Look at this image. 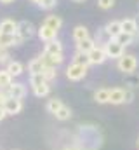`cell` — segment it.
<instances>
[{
  "mask_svg": "<svg viewBox=\"0 0 139 150\" xmlns=\"http://www.w3.org/2000/svg\"><path fill=\"white\" fill-rule=\"evenodd\" d=\"M117 68H118L120 72H124L125 75L136 72V68H138V59H136V56H134V54H124L122 58L117 59Z\"/></svg>",
  "mask_w": 139,
  "mask_h": 150,
  "instance_id": "6da1fadb",
  "label": "cell"
},
{
  "mask_svg": "<svg viewBox=\"0 0 139 150\" xmlns=\"http://www.w3.org/2000/svg\"><path fill=\"white\" fill-rule=\"evenodd\" d=\"M103 47H104V52H106V58H111V59H118V58H122L125 54V47L120 45L115 38L108 40Z\"/></svg>",
  "mask_w": 139,
  "mask_h": 150,
  "instance_id": "7a4b0ae2",
  "label": "cell"
},
{
  "mask_svg": "<svg viewBox=\"0 0 139 150\" xmlns=\"http://www.w3.org/2000/svg\"><path fill=\"white\" fill-rule=\"evenodd\" d=\"M35 33H37V28L33 26V23H30V21H19V23H18V32H16V35L21 38V42H26V40L33 38Z\"/></svg>",
  "mask_w": 139,
  "mask_h": 150,
  "instance_id": "3957f363",
  "label": "cell"
},
{
  "mask_svg": "<svg viewBox=\"0 0 139 150\" xmlns=\"http://www.w3.org/2000/svg\"><path fill=\"white\" fill-rule=\"evenodd\" d=\"M85 75H87V68L82 67V65H75V63H71L68 68H66V77H68L70 80H73V82L82 80Z\"/></svg>",
  "mask_w": 139,
  "mask_h": 150,
  "instance_id": "277c9868",
  "label": "cell"
},
{
  "mask_svg": "<svg viewBox=\"0 0 139 150\" xmlns=\"http://www.w3.org/2000/svg\"><path fill=\"white\" fill-rule=\"evenodd\" d=\"M2 107H4V110H5L7 115H16V113H19L21 110H23V101L9 96V98L4 101V105H2Z\"/></svg>",
  "mask_w": 139,
  "mask_h": 150,
  "instance_id": "5b68a950",
  "label": "cell"
},
{
  "mask_svg": "<svg viewBox=\"0 0 139 150\" xmlns=\"http://www.w3.org/2000/svg\"><path fill=\"white\" fill-rule=\"evenodd\" d=\"M87 56H89V63H91V65H103L104 61L108 59L103 45H96V47H94Z\"/></svg>",
  "mask_w": 139,
  "mask_h": 150,
  "instance_id": "8992f818",
  "label": "cell"
},
{
  "mask_svg": "<svg viewBox=\"0 0 139 150\" xmlns=\"http://www.w3.org/2000/svg\"><path fill=\"white\" fill-rule=\"evenodd\" d=\"M7 94H9L11 98L23 100V98L26 96V87H25V84H21V82H12L11 87L7 89Z\"/></svg>",
  "mask_w": 139,
  "mask_h": 150,
  "instance_id": "52a82bcc",
  "label": "cell"
},
{
  "mask_svg": "<svg viewBox=\"0 0 139 150\" xmlns=\"http://www.w3.org/2000/svg\"><path fill=\"white\" fill-rule=\"evenodd\" d=\"M37 35L40 40H44L45 44L47 42H51V40H56L58 38V32L56 30H52V28H49V26H45V25H42L38 30H37Z\"/></svg>",
  "mask_w": 139,
  "mask_h": 150,
  "instance_id": "ba28073f",
  "label": "cell"
},
{
  "mask_svg": "<svg viewBox=\"0 0 139 150\" xmlns=\"http://www.w3.org/2000/svg\"><path fill=\"white\" fill-rule=\"evenodd\" d=\"M19 44H23V42H21V38L18 37V35H9V33L0 32V47L7 49L11 45H19Z\"/></svg>",
  "mask_w": 139,
  "mask_h": 150,
  "instance_id": "9c48e42d",
  "label": "cell"
},
{
  "mask_svg": "<svg viewBox=\"0 0 139 150\" xmlns=\"http://www.w3.org/2000/svg\"><path fill=\"white\" fill-rule=\"evenodd\" d=\"M40 59H42V63H44V67H58V65H61L63 63V54H52V56H49V54H44L42 52V56H40Z\"/></svg>",
  "mask_w": 139,
  "mask_h": 150,
  "instance_id": "30bf717a",
  "label": "cell"
},
{
  "mask_svg": "<svg viewBox=\"0 0 139 150\" xmlns=\"http://www.w3.org/2000/svg\"><path fill=\"white\" fill-rule=\"evenodd\" d=\"M110 103H113V105L125 103V89H122V87L110 89Z\"/></svg>",
  "mask_w": 139,
  "mask_h": 150,
  "instance_id": "8fae6325",
  "label": "cell"
},
{
  "mask_svg": "<svg viewBox=\"0 0 139 150\" xmlns=\"http://www.w3.org/2000/svg\"><path fill=\"white\" fill-rule=\"evenodd\" d=\"M44 54H49V56H52V54H63V44H61V40H51V42H47L45 44V49H44Z\"/></svg>",
  "mask_w": 139,
  "mask_h": 150,
  "instance_id": "7c38bea8",
  "label": "cell"
},
{
  "mask_svg": "<svg viewBox=\"0 0 139 150\" xmlns=\"http://www.w3.org/2000/svg\"><path fill=\"white\" fill-rule=\"evenodd\" d=\"M120 26H122V32H124V33H129V35H134V37H138L134 18H125V19H122V21H120Z\"/></svg>",
  "mask_w": 139,
  "mask_h": 150,
  "instance_id": "4fadbf2b",
  "label": "cell"
},
{
  "mask_svg": "<svg viewBox=\"0 0 139 150\" xmlns=\"http://www.w3.org/2000/svg\"><path fill=\"white\" fill-rule=\"evenodd\" d=\"M0 32H4V33H9V35H16V32H18V23L14 21V19H4V21H0Z\"/></svg>",
  "mask_w": 139,
  "mask_h": 150,
  "instance_id": "5bb4252c",
  "label": "cell"
},
{
  "mask_svg": "<svg viewBox=\"0 0 139 150\" xmlns=\"http://www.w3.org/2000/svg\"><path fill=\"white\" fill-rule=\"evenodd\" d=\"M94 47H96V40L89 37V38H85V40H82V42H78V44H77V52L89 54Z\"/></svg>",
  "mask_w": 139,
  "mask_h": 150,
  "instance_id": "9a60e30c",
  "label": "cell"
},
{
  "mask_svg": "<svg viewBox=\"0 0 139 150\" xmlns=\"http://www.w3.org/2000/svg\"><path fill=\"white\" fill-rule=\"evenodd\" d=\"M106 33L110 35V38H117L122 33V26H120V21H110L106 26H104Z\"/></svg>",
  "mask_w": 139,
  "mask_h": 150,
  "instance_id": "2e32d148",
  "label": "cell"
},
{
  "mask_svg": "<svg viewBox=\"0 0 139 150\" xmlns=\"http://www.w3.org/2000/svg\"><path fill=\"white\" fill-rule=\"evenodd\" d=\"M89 30L84 26V25H78V26H75L73 28V40L78 44V42H82V40H85V38H89Z\"/></svg>",
  "mask_w": 139,
  "mask_h": 150,
  "instance_id": "e0dca14e",
  "label": "cell"
},
{
  "mask_svg": "<svg viewBox=\"0 0 139 150\" xmlns=\"http://www.w3.org/2000/svg\"><path fill=\"white\" fill-rule=\"evenodd\" d=\"M44 25L58 32V30H59V28L63 26V19H61L59 16H54V14H51V16H47V18H45V21H44Z\"/></svg>",
  "mask_w": 139,
  "mask_h": 150,
  "instance_id": "ac0fdd59",
  "label": "cell"
},
{
  "mask_svg": "<svg viewBox=\"0 0 139 150\" xmlns=\"http://www.w3.org/2000/svg\"><path fill=\"white\" fill-rule=\"evenodd\" d=\"M12 79L14 77L9 74L7 70H0V91H7L11 87V84L14 82Z\"/></svg>",
  "mask_w": 139,
  "mask_h": 150,
  "instance_id": "d6986e66",
  "label": "cell"
},
{
  "mask_svg": "<svg viewBox=\"0 0 139 150\" xmlns=\"http://www.w3.org/2000/svg\"><path fill=\"white\" fill-rule=\"evenodd\" d=\"M9 74L12 75V77H18V75L23 74V70H25V67H23V63H19V61H9L7 63V68H5Z\"/></svg>",
  "mask_w": 139,
  "mask_h": 150,
  "instance_id": "ffe728a7",
  "label": "cell"
},
{
  "mask_svg": "<svg viewBox=\"0 0 139 150\" xmlns=\"http://www.w3.org/2000/svg\"><path fill=\"white\" fill-rule=\"evenodd\" d=\"M42 68H44V63H42L40 56H38V58H35V59H32V61L28 63V72H30V75L40 74V72H42Z\"/></svg>",
  "mask_w": 139,
  "mask_h": 150,
  "instance_id": "44dd1931",
  "label": "cell"
},
{
  "mask_svg": "<svg viewBox=\"0 0 139 150\" xmlns=\"http://www.w3.org/2000/svg\"><path fill=\"white\" fill-rule=\"evenodd\" d=\"M94 100L98 101V103H110V89H98L96 93H94Z\"/></svg>",
  "mask_w": 139,
  "mask_h": 150,
  "instance_id": "7402d4cb",
  "label": "cell"
},
{
  "mask_svg": "<svg viewBox=\"0 0 139 150\" xmlns=\"http://www.w3.org/2000/svg\"><path fill=\"white\" fill-rule=\"evenodd\" d=\"M33 93H35V96H38V98L47 96V94L51 93V86H49V82H44V84H40V86L33 87Z\"/></svg>",
  "mask_w": 139,
  "mask_h": 150,
  "instance_id": "603a6c76",
  "label": "cell"
},
{
  "mask_svg": "<svg viewBox=\"0 0 139 150\" xmlns=\"http://www.w3.org/2000/svg\"><path fill=\"white\" fill-rule=\"evenodd\" d=\"M61 107H63V101L58 100V98H52V100L47 101V112L52 113V115H56V112H58Z\"/></svg>",
  "mask_w": 139,
  "mask_h": 150,
  "instance_id": "cb8c5ba5",
  "label": "cell"
},
{
  "mask_svg": "<svg viewBox=\"0 0 139 150\" xmlns=\"http://www.w3.org/2000/svg\"><path fill=\"white\" fill-rule=\"evenodd\" d=\"M136 38H139V37H134V35H129V33H124V32H122L118 37L115 38V40H117L120 45H124V47H125V45H131Z\"/></svg>",
  "mask_w": 139,
  "mask_h": 150,
  "instance_id": "d4e9b609",
  "label": "cell"
},
{
  "mask_svg": "<svg viewBox=\"0 0 139 150\" xmlns=\"http://www.w3.org/2000/svg\"><path fill=\"white\" fill-rule=\"evenodd\" d=\"M73 63L75 65H82V67H89L91 63H89V56L87 54H84V52H75V56H73Z\"/></svg>",
  "mask_w": 139,
  "mask_h": 150,
  "instance_id": "484cf974",
  "label": "cell"
},
{
  "mask_svg": "<svg viewBox=\"0 0 139 150\" xmlns=\"http://www.w3.org/2000/svg\"><path fill=\"white\" fill-rule=\"evenodd\" d=\"M40 74L44 75V79H45L47 82H51V80H54V79H56V74H58V72H56V68H54V67H44Z\"/></svg>",
  "mask_w": 139,
  "mask_h": 150,
  "instance_id": "4316f807",
  "label": "cell"
},
{
  "mask_svg": "<svg viewBox=\"0 0 139 150\" xmlns=\"http://www.w3.org/2000/svg\"><path fill=\"white\" fill-rule=\"evenodd\" d=\"M70 117H71V110H70V107H61L58 112H56V119L58 120H68Z\"/></svg>",
  "mask_w": 139,
  "mask_h": 150,
  "instance_id": "83f0119b",
  "label": "cell"
},
{
  "mask_svg": "<svg viewBox=\"0 0 139 150\" xmlns=\"http://www.w3.org/2000/svg\"><path fill=\"white\" fill-rule=\"evenodd\" d=\"M127 86H129L131 89H136V87H139V74L132 72V74L127 75Z\"/></svg>",
  "mask_w": 139,
  "mask_h": 150,
  "instance_id": "f1b7e54d",
  "label": "cell"
},
{
  "mask_svg": "<svg viewBox=\"0 0 139 150\" xmlns=\"http://www.w3.org/2000/svg\"><path fill=\"white\" fill-rule=\"evenodd\" d=\"M44 82H47V80L44 79V75L42 74L30 75V84H32V87H37V86H40V84H44Z\"/></svg>",
  "mask_w": 139,
  "mask_h": 150,
  "instance_id": "f546056e",
  "label": "cell"
},
{
  "mask_svg": "<svg viewBox=\"0 0 139 150\" xmlns=\"http://www.w3.org/2000/svg\"><path fill=\"white\" fill-rule=\"evenodd\" d=\"M56 4H58V0H42V2L38 4V7H42V9H45V11H51V9L56 7Z\"/></svg>",
  "mask_w": 139,
  "mask_h": 150,
  "instance_id": "4dcf8cb0",
  "label": "cell"
},
{
  "mask_svg": "<svg viewBox=\"0 0 139 150\" xmlns=\"http://www.w3.org/2000/svg\"><path fill=\"white\" fill-rule=\"evenodd\" d=\"M115 5V0H98V7L103 9V11H108Z\"/></svg>",
  "mask_w": 139,
  "mask_h": 150,
  "instance_id": "1f68e13d",
  "label": "cell"
},
{
  "mask_svg": "<svg viewBox=\"0 0 139 150\" xmlns=\"http://www.w3.org/2000/svg\"><path fill=\"white\" fill-rule=\"evenodd\" d=\"M9 58H11V56H9V52H7V49L0 47V63H9V61H11Z\"/></svg>",
  "mask_w": 139,
  "mask_h": 150,
  "instance_id": "d6a6232c",
  "label": "cell"
},
{
  "mask_svg": "<svg viewBox=\"0 0 139 150\" xmlns=\"http://www.w3.org/2000/svg\"><path fill=\"white\" fill-rule=\"evenodd\" d=\"M134 100V93L131 89H125V103H131Z\"/></svg>",
  "mask_w": 139,
  "mask_h": 150,
  "instance_id": "836d02e7",
  "label": "cell"
},
{
  "mask_svg": "<svg viewBox=\"0 0 139 150\" xmlns=\"http://www.w3.org/2000/svg\"><path fill=\"white\" fill-rule=\"evenodd\" d=\"M63 150H82L78 145H68V147H65Z\"/></svg>",
  "mask_w": 139,
  "mask_h": 150,
  "instance_id": "e575fe53",
  "label": "cell"
},
{
  "mask_svg": "<svg viewBox=\"0 0 139 150\" xmlns=\"http://www.w3.org/2000/svg\"><path fill=\"white\" fill-rule=\"evenodd\" d=\"M134 23H136V32H138V37H139V12H138V16L134 18Z\"/></svg>",
  "mask_w": 139,
  "mask_h": 150,
  "instance_id": "d590c367",
  "label": "cell"
},
{
  "mask_svg": "<svg viewBox=\"0 0 139 150\" xmlns=\"http://www.w3.org/2000/svg\"><path fill=\"white\" fill-rule=\"evenodd\" d=\"M0 2H2V4H12L14 0H0Z\"/></svg>",
  "mask_w": 139,
  "mask_h": 150,
  "instance_id": "8d00e7d4",
  "label": "cell"
},
{
  "mask_svg": "<svg viewBox=\"0 0 139 150\" xmlns=\"http://www.w3.org/2000/svg\"><path fill=\"white\" fill-rule=\"evenodd\" d=\"M32 2H33V4H37V5H38V4H40L42 0H32Z\"/></svg>",
  "mask_w": 139,
  "mask_h": 150,
  "instance_id": "74e56055",
  "label": "cell"
},
{
  "mask_svg": "<svg viewBox=\"0 0 139 150\" xmlns=\"http://www.w3.org/2000/svg\"><path fill=\"white\" fill-rule=\"evenodd\" d=\"M73 2H77V4H80V2H84V0H73Z\"/></svg>",
  "mask_w": 139,
  "mask_h": 150,
  "instance_id": "f35d334b",
  "label": "cell"
},
{
  "mask_svg": "<svg viewBox=\"0 0 139 150\" xmlns=\"http://www.w3.org/2000/svg\"><path fill=\"white\" fill-rule=\"evenodd\" d=\"M138 145H139V142H138Z\"/></svg>",
  "mask_w": 139,
  "mask_h": 150,
  "instance_id": "ab89813d",
  "label": "cell"
}]
</instances>
